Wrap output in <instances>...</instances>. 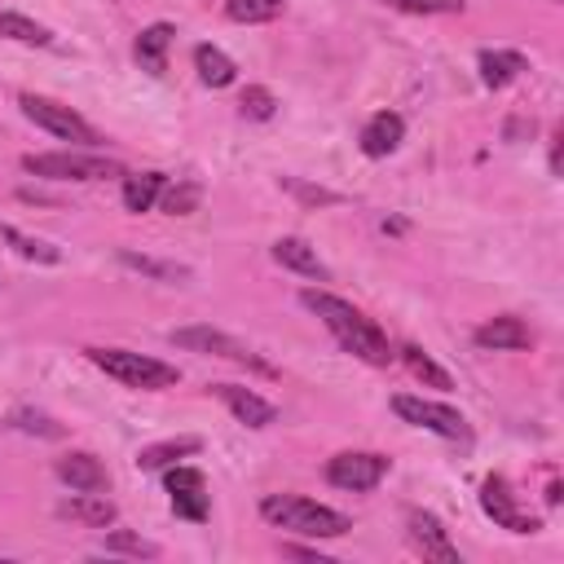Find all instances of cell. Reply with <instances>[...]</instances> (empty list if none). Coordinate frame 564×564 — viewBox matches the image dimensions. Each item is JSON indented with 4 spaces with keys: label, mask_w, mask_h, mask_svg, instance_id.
Segmentation results:
<instances>
[{
    "label": "cell",
    "mask_w": 564,
    "mask_h": 564,
    "mask_svg": "<svg viewBox=\"0 0 564 564\" xmlns=\"http://www.w3.org/2000/svg\"><path fill=\"white\" fill-rule=\"evenodd\" d=\"M53 471H57L62 485H70V489H79V494H106V489H110V471L101 467V458H93V454H84V449L62 454V458L53 463Z\"/></svg>",
    "instance_id": "cell-12"
},
{
    "label": "cell",
    "mask_w": 564,
    "mask_h": 564,
    "mask_svg": "<svg viewBox=\"0 0 564 564\" xmlns=\"http://www.w3.org/2000/svg\"><path fill=\"white\" fill-rule=\"evenodd\" d=\"M480 511H485L498 529H511V533H538V529H542L538 516L520 511V502H516V494H511V485H507L502 476H489V480L480 485Z\"/></svg>",
    "instance_id": "cell-9"
},
{
    "label": "cell",
    "mask_w": 564,
    "mask_h": 564,
    "mask_svg": "<svg viewBox=\"0 0 564 564\" xmlns=\"http://www.w3.org/2000/svg\"><path fill=\"white\" fill-rule=\"evenodd\" d=\"M22 172L44 176V181H106L123 176L115 159L101 154H75V150H53V154H22Z\"/></svg>",
    "instance_id": "cell-4"
},
{
    "label": "cell",
    "mask_w": 564,
    "mask_h": 564,
    "mask_svg": "<svg viewBox=\"0 0 564 564\" xmlns=\"http://www.w3.org/2000/svg\"><path fill=\"white\" fill-rule=\"evenodd\" d=\"M273 260H278L282 269L304 273V278H317V282H326V278H330V273H326V264L317 260V251H313L304 238H278V242H273Z\"/></svg>",
    "instance_id": "cell-17"
},
{
    "label": "cell",
    "mask_w": 564,
    "mask_h": 564,
    "mask_svg": "<svg viewBox=\"0 0 564 564\" xmlns=\"http://www.w3.org/2000/svg\"><path fill=\"white\" fill-rule=\"evenodd\" d=\"M88 361L97 370H106L110 379H119L123 388H141V392H159V388H176L181 370L159 361V357H145V352H128V348H84Z\"/></svg>",
    "instance_id": "cell-3"
},
{
    "label": "cell",
    "mask_w": 564,
    "mask_h": 564,
    "mask_svg": "<svg viewBox=\"0 0 564 564\" xmlns=\"http://www.w3.org/2000/svg\"><path fill=\"white\" fill-rule=\"evenodd\" d=\"M0 238L22 256V260H40V264H57L62 260V251L57 247H48V242H40V238H26V234H18L13 225H4L0 220Z\"/></svg>",
    "instance_id": "cell-26"
},
{
    "label": "cell",
    "mask_w": 564,
    "mask_h": 564,
    "mask_svg": "<svg viewBox=\"0 0 564 564\" xmlns=\"http://www.w3.org/2000/svg\"><path fill=\"white\" fill-rule=\"evenodd\" d=\"M471 339H476L480 348H494V352H520V348H533V330H529L520 317H511V313L480 322Z\"/></svg>",
    "instance_id": "cell-13"
},
{
    "label": "cell",
    "mask_w": 564,
    "mask_h": 564,
    "mask_svg": "<svg viewBox=\"0 0 564 564\" xmlns=\"http://www.w3.org/2000/svg\"><path fill=\"white\" fill-rule=\"evenodd\" d=\"M0 40H13V44H31V48H48L53 44V31L26 13H0Z\"/></svg>",
    "instance_id": "cell-23"
},
{
    "label": "cell",
    "mask_w": 564,
    "mask_h": 564,
    "mask_svg": "<svg viewBox=\"0 0 564 564\" xmlns=\"http://www.w3.org/2000/svg\"><path fill=\"white\" fill-rule=\"evenodd\" d=\"M392 410H397L405 423L423 427V432H436V436H445V441H467V419H463L454 405H445V401H427V397L401 392V397H392Z\"/></svg>",
    "instance_id": "cell-7"
},
{
    "label": "cell",
    "mask_w": 564,
    "mask_h": 564,
    "mask_svg": "<svg viewBox=\"0 0 564 564\" xmlns=\"http://www.w3.org/2000/svg\"><path fill=\"white\" fill-rule=\"evenodd\" d=\"M167 339H172L176 348L212 352V357H229V361H238V366H251V370H260V375H273V366H269L260 352H251L247 344H238L234 335H225V330H216V326H181V330H172Z\"/></svg>",
    "instance_id": "cell-6"
},
{
    "label": "cell",
    "mask_w": 564,
    "mask_h": 564,
    "mask_svg": "<svg viewBox=\"0 0 564 564\" xmlns=\"http://www.w3.org/2000/svg\"><path fill=\"white\" fill-rule=\"evenodd\" d=\"M397 357L410 366V375H414V379H423V383H432V388H449V375H445V370H441V366H436L419 344H401V348H397Z\"/></svg>",
    "instance_id": "cell-25"
},
{
    "label": "cell",
    "mask_w": 564,
    "mask_h": 564,
    "mask_svg": "<svg viewBox=\"0 0 564 564\" xmlns=\"http://www.w3.org/2000/svg\"><path fill=\"white\" fill-rule=\"evenodd\" d=\"M401 137H405V119L397 110H379L361 128V154L366 159H388L401 145Z\"/></svg>",
    "instance_id": "cell-14"
},
{
    "label": "cell",
    "mask_w": 564,
    "mask_h": 564,
    "mask_svg": "<svg viewBox=\"0 0 564 564\" xmlns=\"http://www.w3.org/2000/svg\"><path fill=\"white\" fill-rule=\"evenodd\" d=\"M300 304L308 308V313H317L322 317V326L339 339V348L344 352H352V357H361V361H370V366H388L397 352H392V344H388V335L361 313V308H352L348 300H339V295H330V291H317V286H308V291H300Z\"/></svg>",
    "instance_id": "cell-1"
},
{
    "label": "cell",
    "mask_w": 564,
    "mask_h": 564,
    "mask_svg": "<svg viewBox=\"0 0 564 564\" xmlns=\"http://www.w3.org/2000/svg\"><path fill=\"white\" fill-rule=\"evenodd\" d=\"M119 260H123L128 269H141V273L159 278V282H181V278H189V269H181V264H163V260H150V256H137V251H123Z\"/></svg>",
    "instance_id": "cell-27"
},
{
    "label": "cell",
    "mask_w": 564,
    "mask_h": 564,
    "mask_svg": "<svg viewBox=\"0 0 564 564\" xmlns=\"http://www.w3.org/2000/svg\"><path fill=\"white\" fill-rule=\"evenodd\" d=\"M401 13H463V0H379Z\"/></svg>",
    "instance_id": "cell-30"
},
{
    "label": "cell",
    "mask_w": 564,
    "mask_h": 564,
    "mask_svg": "<svg viewBox=\"0 0 564 564\" xmlns=\"http://www.w3.org/2000/svg\"><path fill=\"white\" fill-rule=\"evenodd\" d=\"M167 494H172V511L185 520H207V480L198 467H172L167 471Z\"/></svg>",
    "instance_id": "cell-10"
},
{
    "label": "cell",
    "mask_w": 564,
    "mask_h": 564,
    "mask_svg": "<svg viewBox=\"0 0 564 564\" xmlns=\"http://www.w3.org/2000/svg\"><path fill=\"white\" fill-rule=\"evenodd\" d=\"M159 203H163V212H172V216H185V212H194V203H198V185H163V194H159Z\"/></svg>",
    "instance_id": "cell-29"
},
{
    "label": "cell",
    "mask_w": 564,
    "mask_h": 564,
    "mask_svg": "<svg viewBox=\"0 0 564 564\" xmlns=\"http://www.w3.org/2000/svg\"><path fill=\"white\" fill-rule=\"evenodd\" d=\"M198 449H203L198 436H172V441L145 445V449L137 454V467H141V471H159V467H167V463H176V458H185V454H198Z\"/></svg>",
    "instance_id": "cell-22"
},
{
    "label": "cell",
    "mask_w": 564,
    "mask_h": 564,
    "mask_svg": "<svg viewBox=\"0 0 564 564\" xmlns=\"http://www.w3.org/2000/svg\"><path fill=\"white\" fill-rule=\"evenodd\" d=\"M18 106H22V115H26L35 128H44V132H53V137H62V141H79V145H97V141H101L97 128H93L84 115H75L70 106H62V101H53V97L22 93Z\"/></svg>",
    "instance_id": "cell-5"
},
{
    "label": "cell",
    "mask_w": 564,
    "mask_h": 564,
    "mask_svg": "<svg viewBox=\"0 0 564 564\" xmlns=\"http://www.w3.org/2000/svg\"><path fill=\"white\" fill-rule=\"evenodd\" d=\"M167 176L163 172H123V207L128 212H150L163 194Z\"/></svg>",
    "instance_id": "cell-20"
},
{
    "label": "cell",
    "mask_w": 564,
    "mask_h": 564,
    "mask_svg": "<svg viewBox=\"0 0 564 564\" xmlns=\"http://www.w3.org/2000/svg\"><path fill=\"white\" fill-rule=\"evenodd\" d=\"M383 476H388V458L383 454H370V449H344V454H335L326 463V480L335 489H348V494H366Z\"/></svg>",
    "instance_id": "cell-8"
},
{
    "label": "cell",
    "mask_w": 564,
    "mask_h": 564,
    "mask_svg": "<svg viewBox=\"0 0 564 564\" xmlns=\"http://www.w3.org/2000/svg\"><path fill=\"white\" fill-rule=\"evenodd\" d=\"M405 529H410V542L423 551V560H436V564H458V546L449 542L445 524H441L432 511H410V516H405Z\"/></svg>",
    "instance_id": "cell-11"
},
{
    "label": "cell",
    "mask_w": 564,
    "mask_h": 564,
    "mask_svg": "<svg viewBox=\"0 0 564 564\" xmlns=\"http://www.w3.org/2000/svg\"><path fill=\"white\" fill-rule=\"evenodd\" d=\"M106 551H123V555H159V546L154 542H141V538H132V533H123V529H115L110 538H106Z\"/></svg>",
    "instance_id": "cell-31"
},
{
    "label": "cell",
    "mask_w": 564,
    "mask_h": 564,
    "mask_svg": "<svg viewBox=\"0 0 564 564\" xmlns=\"http://www.w3.org/2000/svg\"><path fill=\"white\" fill-rule=\"evenodd\" d=\"M172 26L167 22H154V26H145L141 35H137V62H141V70H150V75H163L167 70V48H172Z\"/></svg>",
    "instance_id": "cell-18"
},
{
    "label": "cell",
    "mask_w": 564,
    "mask_h": 564,
    "mask_svg": "<svg viewBox=\"0 0 564 564\" xmlns=\"http://www.w3.org/2000/svg\"><path fill=\"white\" fill-rule=\"evenodd\" d=\"M13 427H22V432H40V436H62V427H57L48 414H31V410H18V414H13Z\"/></svg>",
    "instance_id": "cell-32"
},
{
    "label": "cell",
    "mask_w": 564,
    "mask_h": 564,
    "mask_svg": "<svg viewBox=\"0 0 564 564\" xmlns=\"http://www.w3.org/2000/svg\"><path fill=\"white\" fill-rule=\"evenodd\" d=\"M260 516L286 533H300V538H344L352 529V520L326 502H313V498H300V494H269L260 502Z\"/></svg>",
    "instance_id": "cell-2"
},
{
    "label": "cell",
    "mask_w": 564,
    "mask_h": 564,
    "mask_svg": "<svg viewBox=\"0 0 564 564\" xmlns=\"http://www.w3.org/2000/svg\"><path fill=\"white\" fill-rule=\"evenodd\" d=\"M194 70H198V79H203L207 88H229V84L238 79V66H234L216 44H198V48H194Z\"/></svg>",
    "instance_id": "cell-21"
},
{
    "label": "cell",
    "mask_w": 564,
    "mask_h": 564,
    "mask_svg": "<svg viewBox=\"0 0 564 564\" xmlns=\"http://www.w3.org/2000/svg\"><path fill=\"white\" fill-rule=\"evenodd\" d=\"M216 397L234 410V419L238 423H247V427H269L273 419H278V410L260 397V392H251V388H242V383H216Z\"/></svg>",
    "instance_id": "cell-15"
},
{
    "label": "cell",
    "mask_w": 564,
    "mask_h": 564,
    "mask_svg": "<svg viewBox=\"0 0 564 564\" xmlns=\"http://www.w3.org/2000/svg\"><path fill=\"white\" fill-rule=\"evenodd\" d=\"M476 66H480L485 88H507V84H516V79H520L524 57H520L516 48H485V53L476 57Z\"/></svg>",
    "instance_id": "cell-19"
},
{
    "label": "cell",
    "mask_w": 564,
    "mask_h": 564,
    "mask_svg": "<svg viewBox=\"0 0 564 564\" xmlns=\"http://www.w3.org/2000/svg\"><path fill=\"white\" fill-rule=\"evenodd\" d=\"M282 9H286V0H225V18L242 22V26L273 22V18H282Z\"/></svg>",
    "instance_id": "cell-24"
},
{
    "label": "cell",
    "mask_w": 564,
    "mask_h": 564,
    "mask_svg": "<svg viewBox=\"0 0 564 564\" xmlns=\"http://www.w3.org/2000/svg\"><path fill=\"white\" fill-rule=\"evenodd\" d=\"M273 110H278V101H273L269 88L251 84V88L242 93V115H247V119H273Z\"/></svg>",
    "instance_id": "cell-28"
},
{
    "label": "cell",
    "mask_w": 564,
    "mask_h": 564,
    "mask_svg": "<svg viewBox=\"0 0 564 564\" xmlns=\"http://www.w3.org/2000/svg\"><path fill=\"white\" fill-rule=\"evenodd\" d=\"M57 516L75 520V524H88V529H106V524H115V502L106 494H79L75 489V498L57 502Z\"/></svg>",
    "instance_id": "cell-16"
}]
</instances>
